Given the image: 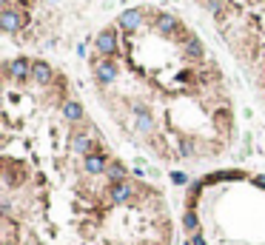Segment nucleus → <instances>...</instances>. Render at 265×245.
I'll return each instance as SVG.
<instances>
[{"label":"nucleus","mask_w":265,"mask_h":245,"mask_svg":"<svg viewBox=\"0 0 265 245\" xmlns=\"http://www.w3.org/2000/svg\"><path fill=\"white\" fill-rule=\"evenodd\" d=\"M183 54H186L188 60H202L205 57V46L200 43V37L186 35V40H183Z\"/></svg>","instance_id":"11"},{"label":"nucleus","mask_w":265,"mask_h":245,"mask_svg":"<svg viewBox=\"0 0 265 245\" xmlns=\"http://www.w3.org/2000/svg\"><path fill=\"white\" fill-rule=\"evenodd\" d=\"M6 77L12 80V83H23V80L32 77V60L26 57H15L6 63Z\"/></svg>","instance_id":"5"},{"label":"nucleus","mask_w":265,"mask_h":245,"mask_svg":"<svg viewBox=\"0 0 265 245\" xmlns=\"http://www.w3.org/2000/svg\"><path fill=\"white\" fill-rule=\"evenodd\" d=\"M191 242H194V245H205V239H202L200 234H194V239H191Z\"/></svg>","instance_id":"18"},{"label":"nucleus","mask_w":265,"mask_h":245,"mask_svg":"<svg viewBox=\"0 0 265 245\" xmlns=\"http://www.w3.org/2000/svg\"><path fill=\"white\" fill-rule=\"evenodd\" d=\"M134 129L137 134H143V137H151L154 134V117L145 106H134Z\"/></svg>","instance_id":"6"},{"label":"nucleus","mask_w":265,"mask_h":245,"mask_svg":"<svg viewBox=\"0 0 265 245\" xmlns=\"http://www.w3.org/2000/svg\"><path fill=\"white\" fill-rule=\"evenodd\" d=\"M183 225H186V231H197V225H200V223H197V214H194L191 208L183 214Z\"/></svg>","instance_id":"16"},{"label":"nucleus","mask_w":265,"mask_h":245,"mask_svg":"<svg viewBox=\"0 0 265 245\" xmlns=\"http://www.w3.org/2000/svg\"><path fill=\"white\" fill-rule=\"evenodd\" d=\"M106 174H108V180H111V182H123V180H126V168H123L120 163H108Z\"/></svg>","instance_id":"14"},{"label":"nucleus","mask_w":265,"mask_h":245,"mask_svg":"<svg viewBox=\"0 0 265 245\" xmlns=\"http://www.w3.org/2000/svg\"><path fill=\"white\" fill-rule=\"evenodd\" d=\"M3 245H17V242H3Z\"/></svg>","instance_id":"20"},{"label":"nucleus","mask_w":265,"mask_h":245,"mask_svg":"<svg viewBox=\"0 0 265 245\" xmlns=\"http://www.w3.org/2000/svg\"><path fill=\"white\" fill-rule=\"evenodd\" d=\"M63 117L69 122H80L83 120V106H80L77 100H66L63 103Z\"/></svg>","instance_id":"13"},{"label":"nucleus","mask_w":265,"mask_h":245,"mask_svg":"<svg viewBox=\"0 0 265 245\" xmlns=\"http://www.w3.org/2000/svg\"><path fill=\"white\" fill-rule=\"evenodd\" d=\"M51 77H54V72H51V66L46 63V60H35V63H32V80H35V83L49 86Z\"/></svg>","instance_id":"12"},{"label":"nucleus","mask_w":265,"mask_h":245,"mask_svg":"<svg viewBox=\"0 0 265 245\" xmlns=\"http://www.w3.org/2000/svg\"><path fill=\"white\" fill-rule=\"evenodd\" d=\"M117 26H120L123 32L134 35V32L143 26V9H126V12L120 15V20H117Z\"/></svg>","instance_id":"7"},{"label":"nucleus","mask_w":265,"mask_h":245,"mask_svg":"<svg viewBox=\"0 0 265 245\" xmlns=\"http://www.w3.org/2000/svg\"><path fill=\"white\" fill-rule=\"evenodd\" d=\"M106 168H108V160L103 157L100 151L86 154V157H83V171L92 174V177H97V174H106Z\"/></svg>","instance_id":"9"},{"label":"nucleus","mask_w":265,"mask_h":245,"mask_svg":"<svg viewBox=\"0 0 265 245\" xmlns=\"http://www.w3.org/2000/svg\"><path fill=\"white\" fill-rule=\"evenodd\" d=\"M137 197H140V186H134V182H129V180L108 186V200L114 202V205H126V202L137 200Z\"/></svg>","instance_id":"2"},{"label":"nucleus","mask_w":265,"mask_h":245,"mask_svg":"<svg viewBox=\"0 0 265 245\" xmlns=\"http://www.w3.org/2000/svg\"><path fill=\"white\" fill-rule=\"evenodd\" d=\"M202 6H205L214 17H222V12H225V0H202Z\"/></svg>","instance_id":"15"},{"label":"nucleus","mask_w":265,"mask_h":245,"mask_svg":"<svg viewBox=\"0 0 265 245\" xmlns=\"http://www.w3.org/2000/svg\"><path fill=\"white\" fill-rule=\"evenodd\" d=\"M94 46H97V54H100V57L114 60L117 49H120V37H117L114 29H103L100 35H97V40H94Z\"/></svg>","instance_id":"3"},{"label":"nucleus","mask_w":265,"mask_h":245,"mask_svg":"<svg viewBox=\"0 0 265 245\" xmlns=\"http://www.w3.org/2000/svg\"><path fill=\"white\" fill-rule=\"evenodd\" d=\"M171 180L177 182V186H186V182H188V177H186V174H180V171H174V174H171Z\"/></svg>","instance_id":"17"},{"label":"nucleus","mask_w":265,"mask_h":245,"mask_svg":"<svg viewBox=\"0 0 265 245\" xmlns=\"http://www.w3.org/2000/svg\"><path fill=\"white\" fill-rule=\"evenodd\" d=\"M26 23H29V15H26L23 9H17V6H6L3 12H0V29L9 32V35L20 32Z\"/></svg>","instance_id":"1"},{"label":"nucleus","mask_w":265,"mask_h":245,"mask_svg":"<svg viewBox=\"0 0 265 245\" xmlns=\"http://www.w3.org/2000/svg\"><path fill=\"white\" fill-rule=\"evenodd\" d=\"M257 186H259V188H265V177H257Z\"/></svg>","instance_id":"19"},{"label":"nucleus","mask_w":265,"mask_h":245,"mask_svg":"<svg viewBox=\"0 0 265 245\" xmlns=\"http://www.w3.org/2000/svg\"><path fill=\"white\" fill-rule=\"evenodd\" d=\"M117 74H120V69H117V63L111 57L94 60V77H97L100 86H111V83L117 80Z\"/></svg>","instance_id":"4"},{"label":"nucleus","mask_w":265,"mask_h":245,"mask_svg":"<svg viewBox=\"0 0 265 245\" xmlns=\"http://www.w3.org/2000/svg\"><path fill=\"white\" fill-rule=\"evenodd\" d=\"M72 151H77V154H94L97 151V145H94V137L89 134V131H74L72 134Z\"/></svg>","instance_id":"8"},{"label":"nucleus","mask_w":265,"mask_h":245,"mask_svg":"<svg viewBox=\"0 0 265 245\" xmlns=\"http://www.w3.org/2000/svg\"><path fill=\"white\" fill-rule=\"evenodd\" d=\"M154 29H157L163 37H174L180 32V20L174 15H165V12H163V15L154 17Z\"/></svg>","instance_id":"10"}]
</instances>
